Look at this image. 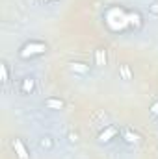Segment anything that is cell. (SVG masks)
<instances>
[{
	"mask_svg": "<svg viewBox=\"0 0 158 159\" xmlns=\"http://www.w3.org/2000/svg\"><path fill=\"white\" fill-rule=\"evenodd\" d=\"M149 113H151V117L158 119V100H155V102L149 106Z\"/></svg>",
	"mask_w": 158,
	"mask_h": 159,
	"instance_id": "13",
	"label": "cell"
},
{
	"mask_svg": "<svg viewBox=\"0 0 158 159\" xmlns=\"http://www.w3.org/2000/svg\"><path fill=\"white\" fill-rule=\"evenodd\" d=\"M45 107L47 109H52V111H62L65 107V102L58 96H47L45 98Z\"/></svg>",
	"mask_w": 158,
	"mask_h": 159,
	"instance_id": "6",
	"label": "cell"
},
{
	"mask_svg": "<svg viewBox=\"0 0 158 159\" xmlns=\"http://www.w3.org/2000/svg\"><path fill=\"white\" fill-rule=\"evenodd\" d=\"M69 70H71L73 74H87L91 69H89V65L84 63V61H71V63H69Z\"/></svg>",
	"mask_w": 158,
	"mask_h": 159,
	"instance_id": "8",
	"label": "cell"
},
{
	"mask_svg": "<svg viewBox=\"0 0 158 159\" xmlns=\"http://www.w3.org/2000/svg\"><path fill=\"white\" fill-rule=\"evenodd\" d=\"M52 2H60V0H52Z\"/></svg>",
	"mask_w": 158,
	"mask_h": 159,
	"instance_id": "17",
	"label": "cell"
},
{
	"mask_svg": "<svg viewBox=\"0 0 158 159\" xmlns=\"http://www.w3.org/2000/svg\"><path fill=\"white\" fill-rule=\"evenodd\" d=\"M119 131H121V129H119L116 124H108V126H104V129H102V131L99 133L97 141H99L101 144H108L110 141H114V139L117 137Z\"/></svg>",
	"mask_w": 158,
	"mask_h": 159,
	"instance_id": "2",
	"label": "cell"
},
{
	"mask_svg": "<svg viewBox=\"0 0 158 159\" xmlns=\"http://www.w3.org/2000/svg\"><path fill=\"white\" fill-rule=\"evenodd\" d=\"M19 89L22 94H32L36 91V78L34 76H24L19 83Z\"/></svg>",
	"mask_w": 158,
	"mask_h": 159,
	"instance_id": "4",
	"label": "cell"
},
{
	"mask_svg": "<svg viewBox=\"0 0 158 159\" xmlns=\"http://www.w3.org/2000/svg\"><path fill=\"white\" fill-rule=\"evenodd\" d=\"M39 148L45 152H52L54 150V139L50 135H43L39 139Z\"/></svg>",
	"mask_w": 158,
	"mask_h": 159,
	"instance_id": "10",
	"label": "cell"
},
{
	"mask_svg": "<svg viewBox=\"0 0 158 159\" xmlns=\"http://www.w3.org/2000/svg\"><path fill=\"white\" fill-rule=\"evenodd\" d=\"M48 52V44L45 41H26L21 48H19V57L21 59H34V57H41Z\"/></svg>",
	"mask_w": 158,
	"mask_h": 159,
	"instance_id": "1",
	"label": "cell"
},
{
	"mask_svg": "<svg viewBox=\"0 0 158 159\" xmlns=\"http://www.w3.org/2000/svg\"><path fill=\"white\" fill-rule=\"evenodd\" d=\"M48 2H52V0H39V4H43V6H45V4H48Z\"/></svg>",
	"mask_w": 158,
	"mask_h": 159,
	"instance_id": "16",
	"label": "cell"
},
{
	"mask_svg": "<svg viewBox=\"0 0 158 159\" xmlns=\"http://www.w3.org/2000/svg\"><path fill=\"white\" fill-rule=\"evenodd\" d=\"M132 76L134 74H132V69L128 65H119V78L128 81V80H132Z\"/></svg>",
	"mask_w": 158,
	"mask_h": 159,
	"instance_id": "11",
	"label": "cell"
},
{
	"mask_svg": "<svg viewBox=\"0 0 158 159\" xmlns=\"http://www.w3.org/2000/svg\"><path fill=\"white\" fill-rule=\"evenodd\" d=\"M149 13H151L153 17H158V2H156V0L149 4Z\"/></svg>",
	"mask_w": 158,
	"mask_h": 159,
	"instance_id": "14",
	"label": "cell"
},
{
	"mask_svg": "<svg viewBox=\"0 0 158 159\" xmlns=\"http://www.w3.org/2000/svg\"><path fill=\"white\" fill-rule=\"evenodd\" d=\"M128 22L134 30H141V26H143V19L138 11H128Z\"/></svg>",
	"mask_w": 158,
	"mask_h": 159,
	"instance_id": "9",
	"label": "cell"
},
{
	"mask_svg": "<svg viewBox=\"0 0 158 159\" xmlns=\"http://www.w3.org/2000/svg\"><path fill=\"white\" fill-rule=\"evenodd\" d=\"M11 148H13L15 156L19 159H30V152H28V148H26V144H24L22 139L13 137V139H11Z\"/></svg>",
	"mask_w": 158,
	"mask_h": 159,
	"instance_id": "3",
	"label": "cell"
},
{
	"mask_svg": "<svg viewBox=\"0 0 158 159\" xmlns=\"http://www.w3.org/2000/svg\"><path fill=\"white\" fill-rule=\"evenodd\" d=\"M106 61H108V54H106V48H97L95 52H93V63H95V67H104L106 65Z\"/></svg>",
	"mask_w": 158,
	"mask_h": 159,
	"instance_id": "7",
	"label": "cell"
},
{
	"mask_svg": "<svg viewBox=\"0 0 158 159\" xmlns=\"http://www.w3.org/2000/svg\"><path fill=\"white\" fill-rule=\"evenodd\" d=\"M0 81L2 83H7L9 81V69H7V63L6 61L0 63Z\"/></svg>",
	"mask_w": 158,
	"mask_h": 159,
	"instance_id": "12",
	"label": "cell"
},
{
	"mask_svg": "<svg viewBox=\"0 0 158 159\" xmlns=\"http://www.w3.org/2000/svg\"><path fill=\"white\" fill-rule=\"evenodd\" d=\"M69 141H71V143H77V141H78V135H77V133H69Z\"/></svg>",
	"mask_w": 158,
	"mask_h": 159,
	"instance_id": "15",
	"label": "cell"
},
{
	"mask_svg": "<svg viewBox=\"0 0 158 159\" xmlns=\"http://www.w3.org/2000/svg\"><path fill=\"white\" fill-rule=\"evenodd\" d=\"M119 135H121L123 143H126V144H136V143L140 141V135H138L134 129H130V128H121Z\"/></svg>",
	"mask_w": 158,
	"mask_h": 159,
	"instance_id": "5",
	"label": "cell"
}]
</instances>
